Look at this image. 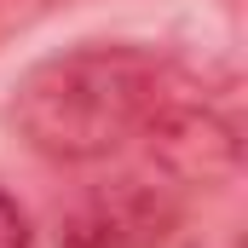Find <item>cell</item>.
<instances>
[{
    "label": "cell",
    "mask_w": 248,
    "mask_h": 248,
    "mask_svg": "<svg viewBox=\"0 0 248 248\" xmlns=\"http://www.w3.org/2000/svg\"><path fill=\"white\" fill-rule=\"evenodd\" d=\"M179 93V69L139 41H81L35 58L6 93V127L23 150L81 168L144 139L156 110Z\"/></svg>",
    "instance_id": "obj_1"
},
{
    "label": "cell",
    "mask_w": 248,
    "mask_h": 248,
    "mask_svg": "<svg viewBox=\"0 0 248 248\" xmlns=\"http://www.w3.org/2000/svg\"><path fill=\"white\" fill-rule=\"evenodd\" d=\"M144 144H150L156 168L179 185H214L237 168V127L214 104L190 98L185 87L156 110V122L144 127Z\"/></svg>",
    "instance_id": "obj_3"
},
{
    "label": "cell",
    "mask_w": 248,
    "mask_h": 248,
    "mask_svg": "<svg viewBox=\"0 0 248 248\" xmlns=\"http://www.w3.org/2000/svg\"><path fill=\"white\" fill-rule=\"evenodd\" d=\"M0 248H35V231H29V214L12 190H0Z\"/></svg>",
    "instance_id": "obj_4"
},
{
    "label": "cell",
    "mask_w": 248,
    "mask_h": 248,
    "mask_svg": "<svg viewBox=\"0 0 248 248\" xmlns=\"http://www.w3.org/2000/svg\"><path fill=\"white\" fill-rule=\"evenodd\" d=\"M173 196L144 179H116V185L87 190L63 214L58 248H162L173 231Z\"/></svg>",
    "instance_id": "obj_2"
}]
</instances>
